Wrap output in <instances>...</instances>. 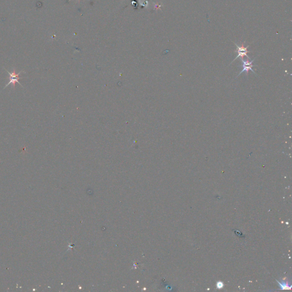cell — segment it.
<instances>
[{
  "label": "cell",
  "instance_id": "3957f363",
  "mask_svg": "<svg viewBox=\"0 0 292 292\" xmlns=\"http://www.w3.org/2000/svg\"><path fill=\"white\" fill-rule=\"evenodd\" d=\"M235 45H236V47H237V50L236 51V52L238 53V55H237V57H236V58L233 61H235L237 58H238L239 57H240L241 59L243 58L244 56L247 57L249 59L250 58H249V57L247 55L248 53L249 52V51H248L247 50V48L249 47V46H248L247 47H245L244 46V44H242L241 46H239L237 44H235Z\"/></svg>",
  "mask_w": 292,
  "mask_h": 292
},
{
  "label": "cell",
  "instance_id": "6da1fadb",
  "mask_svg": "<svg viewBox=\"0 0 292 292\" xmlns=\"http://www.w3.org/2000/svg\"><path fill=\"white\" fill-rule=\"evenodd\" d=\"M4 69L6 71V72L8 73V74H9V82H8V84H7V85L5 86L4 89H5V88H6L7 86H8L9 85L12 84V87H13V88L14 89H15V88H16V83H19V85H20L22 87H23V85L21 84V83L19 82V81H18V80H19L20 79H22V78H23V77H19V75H20V74L21 72H24V71H21L19 72L18 73L16 74V69H15V68H13V72H9V71H8V70H7L5 68H4Z\"/></svg>",
  "mask_w": 292,
  "mask_h": 292
},
{
  "label": "cell",
  "instance_id": "7a4b0ae2",
  "mask_svg": "<svg viewBox=\"0 0 292 292\" xmlns=\"http://www.w3.org/2000/svg\"><path fill=\"white\" fill-rule=\"evenodd\" d=\"M254 59H255V58H254V59H253V60H252L251 61H249L248 60L244 61L243 58H241V61L243 62V66H242V67L243 68L242 71L240 72V74H239V75H237V77H236V78H237V77H239V75L241 74V73H243V72H245L247 73V74H248V72H249V70H251V71H252L253 73L256 74V72H254V71L252 69V68L254 66V65H252V64H253V61H254Z\"/></svg>",
  "mask_w": 292,
  "mask_h": 292
},
{
  "label": "cell",
  "instance_id": "5b68a950",
  "mask_svg": "<svg viewBox=\"0 0 292 292\" xmlns=\"http://www.w3.org/2000/svg\"><path fill=\"white\" fill-rule=\"evenodd\" d=\"M70 1V0H69V1ZM78 1H79V2H80V0H78Z\"/></svg>",
  "mask_w": 292,
  "mask_h": 292
},
{
  "label": "cell",
  "instance_id": "277c9868",
  "mask_svg": "<svg viewBox=\"0 0 292 292\" xmlns=\"http://www.w3.org/2000/svg\"><path fill=\"white\" fill-rule=\"evenodd\" d=\"M278 283L280 285L282 289H291V287H289L288 284H286L284 282H278Z\"/></svg>",
  "mask_w": 292,
  "mask_h": 292
}]
</instances>
